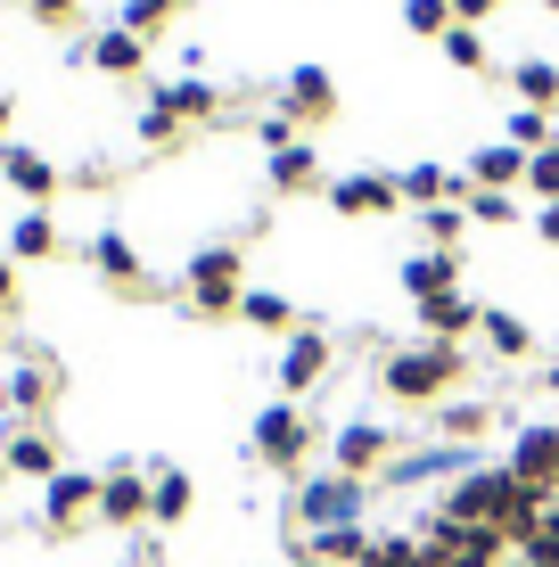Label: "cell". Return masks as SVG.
Returning a JSON list of instances; mask_svg holds the SVG:
<instances>
[{"mask_svg": "<svg viewBox=\"0 0 559 567\" xmlns=\"http://www.w3.org/2000/svg\"><path fill=\"white\" fill-rule=\"evenodd\" d=\"M460 370H469L460 346L420 338V346H395V354L379 362V386H387L395 403H436V395H453V386H460Z\"/></svg>", "mask_w": 559, "mask_h": 567, "instance_id": "obj_1", "label": "cell"}, {"mask_svg": "<svg viewBox=\"0 0 559 567\" xmlns=\"http://www.w3.org/2000/svg\"><path fill=\"white\" fill-rule=\"evenodd\" d=\"M182 297H189V312H198V321H222V312H239V247H198V256H189V271H182Z\"/></svg>", "mask_w": 559, "mask_h": 567, "instance_id": "obj_2", "label": "cell"}, {"mask_svg": "<svg viewBox=\"0 0 559 567\" xmlns=\"http://www.w3.org/2000/svg\"><path fill=\"white\" fill-rule=\"evenodd\" d=\"M420 551H428V567H503L510 559V535H503V526H453V518H436L428 535H420Z\"/></svg>", "mask_w": 559, "mask_h": 567, "instance_id": "obj_3", "label": "cell"}, {"mask_svg": "<svg viewBox=\"0 0 559 567\" xmlns=\"http://www.w3.org/2000/svg\"><path fill=\"white\" fill-rule=\"evenodd\" d=\"M362 502H371V485H362V477H313L297 494V518L313 526V535H321V526H362Z\"/></svg>", "mask_w": 559, "mask_h": 567, "instance_id": "obj_4", "label": "cell"}, {"mask_svg": "<svg viewBox=\"0 0 559 567\" xmlns=\"http://www.w3.org/2000/svg\"><path fill=\"white\" fill-rule=\"evenodd\" d=\"M510 477L527 485V494L559 502V420H544V427H518V444H510Z\"/></svg>", "mask_w": 559, "mask_h": 567, "instance_id": "obj_5", "label": "cell"}, {"mask_svg": "<svg viewBox=\"0 0 559 567\" xmlns=\"http://www.w3.org/2000/svg\"><path fill=\"white\" fill-rule=\"evenodd\" d=\"M304 444H313V420H304L297 403L280 395L272 412L256 420V461H263V468H297V461H304Z\"/></svg>", "mask_w": 559, "mask_h": 567, "instance_id": "obj_6", "label": "cell"}, {"mask_svg": "<svg viewBox=\"0 0 559 567\" xmlns=\"http://www.w3.org/2000/svg\"><path fill=\"white\" fill-rule=\"evenodd\" d=\"M83 518H100V477H83V468H58L50 494H42V535H74Z\"/></svg>", "mask_w": 559, "mask_h": 567, "instance_id": "obj_7", "label": "cell"}, {"mask_svg": "<svg viewBox=\"0 0 559 567\" xmlns=\"http://www.w3.org/2000/svg\"><path fill=\"white\" fill-rule=\"evenodd\" d=\"M272 379H280V395H304V386H321V379H330V338H321V329H288Z\"/></svg>", "mask_w": 559, "mask_h": 567, "instance_id": "obj_8", "label": "cell"}, {"mask_svg": "<svg viewBox=\"0 0 559 567\" xmlns=\"http://www.w3.org/2000/svg\"><path fill=\"white\" fill-rule=\"evenodd\" d=\"M330 453H338V477H362V485H371V468L395 461V436H387V427H371V420H345Z\"/></svg>", "mask_w": 559, "mask_h": 567, "instance_id": "obj_9", "label": "cell"}, {"mask_svg": "<svg viewBox=\"0 0 559 567\" xmlns=\"http://www.w3.org/2000/svg\"><path fill=\"white\" fill-rule=\"evenodd\" d=\"M74 66H100V74H115V83H132V74L148 66V42L141 33H91V42H74Z\"/></svg>", "mask_w": 559, "mask_h": 567, "instance_id": "obj_10", "label": "cell"}, {"mask_svg": "<svg viewBox=\"0 0 559 567\" xmlns=\"http://www.w3.org/2000/svg\"><path fill=\"white\" fill-rule=\"evenodd\" d=\"M280 107H288V124H321V115H338V83L321 66H288L280 74Z\"/></svg>", "mask_w": 559, "mask_h": 567, "instance_id": "obj_11", "label": "cell"}, {"mask_svg": "<svg viewBox=\"0 0 559 567\" xmlns=\"http://www.w3.org/2000/svg\"><path fill=\"white\" fill-rule=\"evenodd\" d=\"M0 468H9V477H58V444L42 436V427H33V420H17L9 427V444H0Z\"/></svg>", "mask_w": 559, "mask_h": 567, "instance_id": "obj_12", "label": "cell"}, {"mask_svg": "<svg viewBox=\"0 0 559 567\" xmlns=\"http://www.w3.org/2000/svg\"><path fill=\"white\" fill-rule=\"evenodd\" d=\"M330 206L371 223V214H395V206H403V189L387 182V173H345V182H330Z\"/></svg>", "mask_w": 559, "mask_h": 567, "instance_id": "obj_13", "label": "cell"}, {"mask_svg": "<svg viewBox=\"0 0 559 567\" xmlns=\"http://www.w3.org/2000/svg\"><path fill=\"white\" fill-rule=\"evenodd\" d=\"M100 518L107 526H141L148 518V468H107L100 477Z\"/></svg>", "mask_w": 559, "mask_h": 567, "instance_id": "obj_14", "label": "cell"}, {"mask_svg": "<svg viewBox=\"0 0 559 567\" xmlns=\"http://www.w3.org/2000/svg\"><path fill=\"white\" fill-rule=\"evenodd\" d=\"M453 288H460V256H453V247H428V256H412V264H403V297H412V305L453 297Z\"/></svg>", "mask_w": 559, "mask_h": 567, "instance_id": "obj_15", "label": "cell"}, {"mask_svg": "<svg viewBox=\"0 0 559 567\" xmlns=\"http://www.w3.org/2000/svg\"><path fill=\"white\" fill-rule=\"evenodd\" d=\"M0 182H9L17 198H33V206H42L50 189H58V165H50L42 148H17V141H9V148H0Z\"/></svg>", "mask_w": 559, "mask_h": 567, "instance_id": "obj_16", "label": "cell"}, {"mask_svg": "<svg viewBox=\"0 0 559 567\" xmlns=\"http://www.w3.org/2000/svg\"><path fill=\"white\" fill-rule=\"evenodd\" d=\"M477 321H486V305H469L460 288H453V297H428V305H420V329H428L436 346H460Z\"/></svg>", "mask_w": 559, "mask_h": 567, "instance_id": "obj_17", "label": "cell"}, {"mask_svg": "<svg viewBox=\"0 0 559 567\" xmlns=\"http://www.w3.org/2000/svg\"><path fill=\"white\" fill-rule=\"evenodd\" d=\"M91 264H100L115 288H148V264H141V247H132L124 230H100V239H91Z\"/></svg>", "mask_w": 559, "mask_h": 567, "instance_id": "obj_18", "label": "cell"}, {"mask_svg": "<svg viewBox=\"0 0 559 567\" xmlns=\"http://www.w3.org/2000/svg\"><path fill=\"white\" fill-rule=\"evenodd\" d=\"M157 107L173 115V124H206V115H222V91L189 74V83H157Z\"/></svg>", "mask_w": 559, "mask_h": 567, "instance_id": "obj_19", "label": "cell"}, {"mask_svg": "<svg viewBox=\"0 0 559 567\" xmlns=\"http://www.w3.org/2000/svg\"><path fill=\"white\" fill-rule=\"evenodd\" d=\"M50 395H58V370H50V362H17V370H9V412L42 420Z\"/></svg>", "mask_w": 559, "mask_h": 567, "instance_id": "obj_20", "label": "cell"}, {"mask_svg": "<svg viewBox=\"0 0 559 567\" xmlns=\"http://www.w3.org/2000/svg\"><path fill=\"white\" fill-rule=\"evenodd\" d=\"M510 182H527V148L494 141V148L469 156V189H510Z\"/></svg>", "mask_w": 559, "mask_h": 567, "instance_id": "obj_21", "label": "cell"}, {"mask_svg": "<svg viewBox=\"0 0 559 567\" xmlns=\"http://www.w3.org/2000/svg\"><path fill=\"white\" fill-rule=\"evenodd\" d=\"M189 502H198V494H189L182 468H148V518H157V526H182Z\"/></svg>", "mask_w": 559, "mask_h": 567, "instance_id": "obj_22", "label": "cell"}, {"mask_svg": "<svg viewBox=\"0 0 559 567\" xmlns=\"http://www.w3.org/2000/svg\"><path fill=\"white\" fill-rule=\"evenodd\" d=\"M371 543H379V535H362V526H321V535L304 543V559H321V567H362Z\"/></svg>", "mask_w": 559, "mask_h": 567, "instance_id": "obj_23", "label": "cell"}, {"mask_svg": "<svg viewBox=\"0 0 559 567\" xmlns=\"http://www.w3.org/2000/svg\"><path fill=\"white\" fill-rule=\"evenodd\" d=\"M9 256H25V264L58 256V223H50L42 206H25V214H17V230H9Z\"/></svg>", "mask_w": 559, "mask_h": 567, "instance_id": "obj_24", "label": "cell"}, {"mask_svg": "<svg viewBox=\"0 0 559 567\" xmlns=\"http://www.w3.org/2000/svg\"><path fill=\"white\" fill-rule=\"evenodd\" d=\"M510 83H518V100H527V107H559V58H518Z\"/></svg>", "mask_w": 559, "mask_h": 567, "instance_id": "obj_25", "label": "cell"}, {"mask_svg": "<svg viewBox=\"0 0 559 567\" xmlns=\"http://www.w3.org/2000/svg\"><path fill=\"white\" fill-rule=\"evenodd\" d=\"M477 329H486V346H494V354H503V362L535 354V329L518 321V312H503V305H486V321H477Z\"/></svg>", "mask_w": 559, "mask_h": 567, "instance_id": "obj_26", "label": "cell"}, {"mask_svg": "<svg viewBox=\"0 0 559 567\" xmlns=\"http://www.w3.org/2000/svg\"><path fill=\"white\" fill-rule=\"evenodd\" d=\"M395 189H403V206H445L453 198V173L445 165H412V173H395Z\"/></svg>", "mask_w": 559, "mask_h": 567, "instance_id": "obj_27", "label": "cell"}, {"mask_svg": "<svg viewBox=\"0 0 559 567\" xmlns=\"http://www.w3.org/2000/svg\"><path fill=\"white\" fill-rule=\"evenodd\" d=\"M263 173H272V189H313V148H304V141H288V148H272V165H263Z\"/></svg>", "mask_w": 559, "mask_h": 567, "instance_id": "obj_28", "label": "cell"}, {"mask_svg": "<svg viewBox=\"0 0 559 567\" xmlns=\"http://www.w3.org/2000/svg\"><path fill=\"white\" fill-rule=\"evenodd\" d=\"M239 312H247L256 329H297V305H288L280 288H247V297H239Z\"/></svg>", "mask_w": 559, "mask_h": 567, "instance_id": "obj_29", "label": "cell"}, {"mask_svg": "<svg viewBox=\"0 0 559 567\" xmlns=\"http://www.w3.org/2000/svg\"><path fill=\"white\" fill-rule=\"evenodd\" d=\"M403 25H412L420 42H445L453 33V0H403Z\"/></svg>", "mask_w": 559, "mask_h": 567, "instance_id": "obj_30", "label": "cell"}, {"mask_svg": "<svg viewBox=\"0 0 559 567\" xmlns=\"http://www.w3.org/2000/svg\"><path fill=\"white\" fill-rule=\"evenodd\" d=\"M173 9H182V0H124V33H141V42H148V33L173 25Z\"/></svg>", "mask_w": 559, "mask_h": 567, "instance_id": "obj_31", "label": "cell"}, {"mask_svg": "<svg viewBox=\"0 0 559 567\" xmlns=\"http://www.w3.org/2000/svg\"><path fill=\"white\" fill-rule=\"evenodd\" d=\"M460 223H469V206H453V198H445V206H420V230H428V247H453Z\"/></svg>", "mask_w": 559, "mask_h": 567, "instance_id": "obj_32", "label": "cell"}, {"mask_svg": "<svg viewBox=\"0 0 559 567\" xmlns=\"http://www.w3.org/2000/svg\"><path fill=\"white\" fill-rule=\"evenodd\" d=\"M510 148H527V156L551 148V115H544V107H518V115H510Z\"/></svg>", "mask_w": 559, "mask_h": 567, "instance_id": "obj_33", "label": "cell"}, {"mask_svg": "<svg viewBox=\"0 0 559 567\" xmlns=\"http://www.w3.org/2000/svg\"><path fill=\"white\" fill-rule=\"evenodd\" d=\"M445 58H453L460 74H477V66H486V33H477V25H453V33H445Z\"/></svg>", "mask_w": 559, "mask_h": 567, "instance_id": "obj_34", "label": "cell"}, {"mask_svg": "<svg viewBox=\"0 0 559 567\" xmlns=\"http://www.w3.org/2000/svg\"><path fill=\"white\" fill-rule=\"evenodd\" d=\"M486 427H494V412H486V403H453V412H445V436H453V444L486 436Z\"/></svg>", "mask_w": 559, "mask_h": 567, "instance_id": "obj_35", "label": "cell"}, {"mask_svg": "<svg viewBox=\"0 0 559 567\" xmlns=\"http://www.w3.org/2000/svg\"><path fill=\"white\" fill-rule=\"evenodd\" d=\"M527 182H535V189H544V206L559 198V141H551V148H535V156H527Z\"/></svg>", "mask_w": 559, "mask_h": 567, "instance_id": "obj_36", "label": "cell"}, {"mask_svg": "<svg viewBox=\"0 0 559 567\" xmlns=\"http://www.w3.org/2000/svg\"><path fill=\"white\" fill-rule=\"evenodd\" d=\"M469 214H477V223H510V189H469Z\"/></svg>", "mask_w": 559, "mask_h": 567, "instance_id": "obj_37", "label": "cell"}, {"mask_svg": "<svg viewBox=\"0 0 559 567\" xmlns=\"http://www.w3.org/2000/svg\"><path fill=\"white\" fill-rule=\"evenodd\" d=\"M25 17H33V25H74L83 0H25Z\"/></svg>", "mask_w": 559, "mask_h": 567, "instance_id": "obj_38", "label": "cell"}, {"mask_svg": "<svg viewBox=\"0 0 559 567\" xmlns=\"http://www.w3.org/2000/svg\"><path fill=\"white\" fill-rule=\"evenodd\" d=\"M173 132H182V124H173V115H165L157 100H148V107H141V141H148V148H165Z\"/></svg>", "mask_w": 559, "mask_h": 567, "instance_id": "obj_39", "label": "cell"}, {"mask_svg": "<svg viewBox=\"0 0 559 567\" xmlns=\"http://www.w3.org/2000/svg\"><path fill=\"white\" fill-rule=\"evenodd\" d=\"M503 0H453V25H477V17H494Z\"/></svg>", "mask_w": 559, "mask_h": 567, "instance_id": "obj_40", "label": "cell"}, {"mask_svg": "<svg viewBox=\"0 0 559 567\" xmlns=\"http://www.w3.org/2000/svg\"><path fill=\"white\" fill-rule=\"evenodd\" d=\"M544 239H551V247H559V198H551V206H544Z\"/></svg>", "mask_w": 559, "mask_h": 567, "instance_id": "obj_41", "label": "cell"}, {"mask_svg": "<svg viewBox=\"0 0 559 567\" xmlns=\"http://www.w3.org/2000/svg\"><path fill=\"white\" fill-rule=\"evenodd\" d=\"M9 115H17V100H9V91H0V148H9Z\"/></svg>", "mask_w": 559, "mask_h": 567, "instance_id": "obj_42", "label": "cell"}, {"mask_svg": "<svg viewBox=\"0 0 559 567\" xmlns=\"http://www.w3.org/2000/svg\"><path fill=\"white\" fill-rule=\"evenodd\" d=\"M0 305H17V271L9 264H0Z\"/></svg>", "mask_w": 559, "mask_h": 567, "instance_id": "obj_43", "label": "cell"}, {"mask_svg": "<svg viewBox=\"0 0 559 567\" xmlns=\"http://www.w3.org/2000/svg\"><path fill=\"white\" fill-rule=\"evenodd\" d=\"M544 526H551V535H559V502H544Z\"/></svg>", "mask_w": 559, "mask_h": 567, "instance_id": "obj_44", "label": "cell"}, {"mask_svg": "<svg viewBox=\"0 0 559 567\" xmlns=\"http://www.w3.org/2000/svg\"><path fill=\"white\" fill-rule=\"evenodd\" d=\"M288 567H321V559H288Z\"/></svg>", "mask_w": 559, "mask_h": 567, "instance_id": "obj_45", "label": "cell"}, {"mask_svg": "<svg viewBox=\"0 0 559 567\" xmlns=\"http://www.w3.org/2000/svg\"><path fill=\"white\" fill-rule=\"evenodd\" d=\"M544 9H559V0H544Z\"/></svg>", "mask_w": 559, "mask_h": 567, "instance_id": "obj_46", "label": "cell"}, {"mask_svg": "<svg viewBox=\"0 0 559 567\" xmlns=\"http://www.w3.org/2000/svg\"><path fill=\"white\" fill-rule=\"evenodd\" d=\"M551 386H559V370H551Z\"/></svg>", "mask_w": 559, "mask_h": 567, "instance_id": "obj_47", "label": "cell"}]
</instances>
